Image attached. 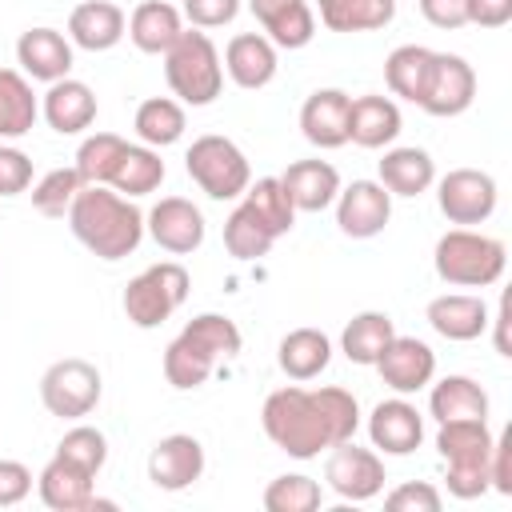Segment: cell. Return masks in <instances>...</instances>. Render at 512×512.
<instances>
[{
    "instance_id": "obj_1",
    "label": "cell",
    "mask_w": 512,
    "mask_h": 512,
    "mask_svg": "<svg viewBox=\"0 0 512 512\" xmlns=\"http://www.w3.org/2000/svg\"><path fill=\"white\" fill-rule=\"evenodd\" d=\"M260 424L276 448L296 460H312L324 448L352 440L360 428V404L344 388H276L264 400Z\"/></svg>"
},
{
    "instance_id": "obj_2",
    "label": "cell",
    "mask_w": 512,
    "mask_h": 512,
    "mask_svg": "<svg viewBox=\"0 0 512 512\" xmlns=\"http://www.w3.org/2000/svg\"><path fill=\"white\" fill-rule=\"evenodd\" d=\"M68 224H72L76 240L100 260H124L144 240L140 208L128 196L108 192L104 184H84L76 192V200L68 208Z\"/></svg>"
},
{
    "instance_id": "obj_3",
    "label": "cell",
    "mask_w": 512,
    "mask_h": 512,
    "mask_svg": "<svg viewBox=\"0 0 512 512\" xmlns=\"http://www.w3.org/2000/svg\"><path fill=\"white\" fill-rule=\"evenodd\" d=\"M240 344H244V336H240L236 320H228L220 312H204V316L188 320L184 332L164 348V376L172 388L192 392L212 376V368L220 360H232L240 352Z\"/></svg>"
},
{
    "instance_id": "obj_4",
    "label": "cell",
    "mask_w": 512,
    "mask_h": 512,
    "mask_svg": "<svg viewBox=\"0 0 512 512\" xmlns=\"http://www.w3.org/2000/svg\"><path fill=\"white\" fill-rule=\"evenodd\" d=\"M436 452L448 464L444 484H448L452 496L476 500L492 488V476H488V456H492L488 420H448V424H440Z\"/></svg>"
},
{
    "instance_id": "obj_5",
    "label": "cell",
    "mask_w": 512,
    "mask_h": 512,
    "mask_svg": "<svg viewBox=\"0 0 512 512\" xmlns=\"http://www.w3.org/2000/svg\"><path fill=\"white\" fill-rule=\"evenodd\" d=\"M164 80L172 96H180V104H192V108L212 104L220 96L224 68H220V52L208 40V32L184 28L176 36V44L164 52Z\"/></svg>"
},
{
    "instance_id": "obj_6",
    "label": "cell",
    "mask_w": 512,
    "mask_h": 512,
    "mask_svg": "<svg viewBox=\"0 0 512 512\" xmlns=\"http://www.w3.org/2000/svg\"><path fill=\"white\" fill-rule=\"evenodd\" d=\"M432 264H436V276L444 284H460V288H488L504 276V264H508V252L496 236H484V232H472V228H452L436 240V252H432Z\"/></svg>"
},
{
    "instance_id": "obj_7",
    "label": "cell",
    "mask_w": 512,
    "mask_h": 512,
    "mask_svg": "<svg viewBox=\"0 0 512 512\" xmlns=\"http://www.w3.org/2000/svg\"><path fill=\"white\" fill-rule=\"evenodd\" d=\"M184 168L200 184V192H208L212 200H236L252 184L248 156L228 136H216V132L192 140V148L184 156Z\"/></svg>"
},
{
    "instance_id": "obj_8",
    "label": "cell",
    "mask_w": 512,
    "mask_h": 512,
    "mask_svg": "<svg viewBox=\"0 0 512 512\" xmlns=\"http://www.w3.org/2000/svg\"><path fill=\"white\" fill-rule=\"evenodd\" d=\"M188 300V272L176 260H160L144 268L124 288V312L136 328H160Z\"/></svg>"
},
{
    "instance_id": "obj_9",
    "label": "cell",
    "mask_w": 512,
    "mask_h": 512,
    "mask_svg": "<svg viewBox=\"0 0 512 512\" xmlns=\"http://www.w3.org/2000/svg\"><path fill=\"white\" fill-rule=\"evenodd\" d=\"M100 372L96 364L80 360V356H68V360H56L44 376H40V400L52 416L60 420H80L88 416L96 404H100Z\"/></svg>"
},
{
    "instance_id": "obj_10",
    "label": "cell",
    "mask_w": 512,
    "mask_h": 512,
    "mask_svg": "<svg viewBox=\"0 0 512 512\" xmlns=\"http://www.w3.org/2000/svg\"><path fill=\"white\" fill-rule=\"evenodd\" d=\"M324 480L340 500H372L384 488V460L372 448H360L356 440H340L328 448V464H324Z\"/></svg>"
},
{
    "instance_id": "obj_11",
    "label": "cell",
    "mask_w": 512,
    "mask_h": 512,
    "mask_svg": "<svg viewBox=\"0 0 512 512\" xmlns=\"http://www.w3.org/2000/svg\"><path fill=\"white\" fill-rule=\"evenodd\" d=\"M476 96V72L456 52H432L428 80L420 92V108L428 116H460Z\"/></svg>"
},
{
    "instance_id": "obj_12",
    "label": "cell",
    "mask_w": 512,
    "mask_h": 512,
    "mask_svg": "<svg viewBox=\"0 0 512 512\" xmlns=\"http://www.w3.org/2000/svg\"><path fill=\"white\" fill-rule=\"evenodd\" d=\"M496 180L480 168H452L436 184V204L452 224H484L496 212Z\"/></svg>"
},
{
    "instance_id": "obj_13",
    "label": "cell",
    "mask_w": 512,
    "mask_h": 512,
    "mask_svg": "<svg viewBox=\"0 0 512 512\" xmlns=\"http://www.w3.org/2000/svg\"><path fill=\"white\" fill-rule=\"evenodd\" d=\"M392 220V192L380 180H352L336 192V224L352 240H372Z\"/></svg>"
},
{
    "instance_id": "obj_14",
    "label": "cell",
    "mask_w": 512,
    "mask_h": 512,
    "mask_svg": "<svg viewBox=\"0 0 512 512\" xmlns=\"http://www.w3.org/2000/svg\"><path fill=\"white\" fill-rule=\"evenodd\" d=\"M144 228H148V236H152L164 252H172V256H188V252H196V248L204 244V216H200V208H196L192 200H184V196H164V200L144 216Z\"/></svg>"
},
{
    "instance_id": "obj_15",
    "label": "cell",
    "mask_w": 512,
    "mask_h": 512,
    "mask_svg": "<svg viewBox=\"0 0 512 512\" xmlns=\"http://www.w3.org/2000/svg\"><path fill=\"white\" fill-rule=\"evenodd\" d=\"M204 472V444L188 432H172L164 440H156V448L148 452V480L164 492H180L192 488Z\"/></svg>"
},
{
    "instance_id": "obj_16",
    "label": "cell",
    "mask_w": 512,
    "mask_h": 512,
    "mask_svg": "<svg viewBox=\"0 0 512 512\" xmlns=\"http://www.w3.org/2000/svg\"><path fill=\"white\" fill-rule=\"evenodd\" d=\"M376 372H380V380L392 392L408 396V392H420L424 384H432V376H436V352L424 340H416V336H392L388 348L376 360Z\"/></svg>"
},
{
    "instance_id": "obj_17",
    "label": "cell",
    "mask_w": 512,
    "mask_h": 512,
    "mask_svg": "<svg viewBox=\"0 0 512 512\" xmlns=\"http://www.w3.org/2000/svg\"><path fill=\"white\" fill-rule=\"evenodd\" d=\"M368 436L388 456H408L424 440V416L408 400H380L368 416Z\"/></svg>"
},
{
    "instance_id": "obj_18",
    "label": "cell",
    "mask_w": 512,
    "mask_h": 512,
    "mask_svg": "<svg viewBox=\"0 0 512 512\" xmlns=\"http://www.w3.org/2000/svg\"><path fill=\"white\" fill-rule=\"evenodd\" d=\"M348 104L352 96L340 88H316L300 108L304 140L316 148H340L348 144Z\"/></svg>"
},
{
    "instance_id": "obj_19",
    "label": "cell",
    "mask_w": 512,
    "mask_h": 512,
    "mask_svg": "<svg viewBox=\"0 0 512 512\" xmlns=\"http://www.w3.org/2000/svg\"><path fill=\"white\" fill-rule=\"evenodd\" d=\"M40 112H44V120H48L52 132L76 136V132H84L96 120V92L84 80H72V76L52 80L48 92H44Z\"/></svg>"
},
{
    "instance_id": "obj_20",
    "label": "cell",
    "mask_w": 512,
    "mask_h": 512,
    "mask_svg": "<svg viewBox=\"0 0 512 512\" xmlns=\"http://www.w3.org/2000/svg\"><path fill=\"white\" fill-rule=\"evenodd\" d=\"M16 60L32 80H64L72 72V44L56 28H28L16 40Z\"/></svg>"
},
{
    "instance_id": "obj_21",
    "label": "cell",
    "mask_w": 512,
    "mask_h": 512,
    "mask_svg": "<svg viewBox=\"0 0 512 512\" xmlns=\"http://www.w3.org/2000/svg\"><path fill=\"white\" fill-rule=\"evenodd\" d=\"M36 488H40V500L52 508V512H84L96 504V492H92V472L68 464L64 456H52L44 464V472L36 476Z\"/></svg>"
},
{
    "instance_id": "obj_22",
    "label": "cell",
    "mask_w": 512,
    "mask_h": 512,
    "mask_svg": "<svg viewBox=\"0 0 512 512\" xmlns=\"http://www.w3.org/2000/svg\"><path fill=\"white\" fill-rule=\"evenodd\" d=\"M248 4L276 48H304L316 36V16L308 0H248Z\"/></svg>"
},
{
    "instance_id": "obj_23",
    "label": "cell",
    "mask_w": 512,
    "mask_h": 512,
    "mask_svg": "<svg viewBox=\"0 0 512 512\" xmlns=\"http://www.w3.org/2000/svg\"><path fill=\"white\" fill-rule=\"evenodd\" d=\"M296 212H324L340 192V172L328 160H296L280 176Z\"/></svg>"
},
{
    "instance_id": "obj_24",
    "label": "cell",
    "mask_w": 512,
    "mask_h": 512,
    "mask_svg": "<svg viewBox=\"0 0 512 512\" xmlns=\"http://www.w3.org/2000/svg\"><path fill=\"white\" fill-rule=\"evenodd\" d=\"M428 324L444 336V340H476L488 332V308L480 296H468V292H444L428 304Z\"/></svg>"
},
{
    "instance_id": "obj_25",
    "label": "cell",
    "mask_w": 512,
    "mask_h": 512,
    "mask_svg": "<svg viewBox=\"0 0 512 512\" xmlns=\"http://www.w3.org/2000/svg\"><path fill=\"white\" fill-rule=\"evenodd\" d=\"M224 68L240 88H264L276 76V44L260 32H240L224 48Z\"/></svg>"
},
{
    "instance_id": "obj_26",
    "label": "cell",
    "mask_w": 512,
    "mask_h": 512,
    "mask_svg": "<svg viewBox=\"0 0 512 512\" xmlns=\"http://www.w3.org/2000/svg\"><path fill=\"white\" fill-rule=\"evenodd\" d=\"M68 36L88 52H108L124 36V12L112 0H84L68 16Z\"/></svg>"
},
{
    "instance_id": "obj_27",
    "label": "cell",
    "mask_w": 512,
    "mask_h": 512,
    "mask_svg": "<svg viewBox=\"0 0 512 512\" xmlns=\"http://www.w3.org/2000/svg\"><path fill=\"white\" fill-rule=\"evenodd\" d=\"M400 136V108L388 96H356L348 104V140L360 148H384Z\"/></svg>"
},
{
    "instance_id": "obj_28",
    "label": "cell",
    "mask_w": 512,
    "mask_h": 512,
    "mask_svg": "<svg viewBox=\"0 0 512 512\" xmlns=\"http://www.w3.org/2000/svg\"><path fill=\"white\" fill-rule=\"evenodd\" d=\"M276 360H280V372L288 380H312L328 368L332 360V340L320 332V328H292L280 348H276Z\"/></svg>"
},
{
    "instance_id": "obj_29",
    "label": "cell",
    "mask_w": 512,
    "mask_h": 512,
    "mask_svg": "<svg viewBox=\"0 0 512 512\" xmlns=\"http://www.w3.org/2000/svg\"><path fill=\"white\" fill-rule=\"evenodd\" d=\"M428 412L436 416V424H448V420H488V392L472 376H444L440 384H432Z\"/></svg>"
},
{
    "instance_id": "obj_30",
    "label": "cell",
    "mask_w": 512,
    "mask_h": 512,
    "mask_svg": "<svg viewBox=\"0 0 512 512\" xmlns=\"http://www.w3.org/2000/svg\"><path fill=\"white\" fill-rule=\"evenodd\" d=\"M180 32H184L180 12H176L172 4H164V0H144V4L132 12V20H128V36H132V44H136L140 52H148V56L168 52V48L176 44Z\"/></svg>"
},
{
    "instance_id": "obj_31",
    "label": "cell",
    "mask_w": 512,
    "mask_h": 512,
    "mask_svg": "<svg viewBox=\"0 0 512 512\" xmlns=\"http://www.w3.org/2000/svg\"><path fill=\"white\" fill-rule=\"evenodd\" d=\"M436 180V164L424 148H392L380 160V184L392 196H420Z\"/></svg>"
},
{
    "instance_id": "obj_32",
    "label": "cell",
    "mask_w": 512,
    "mask_h": 512,
    "mask_svg": "<svg viewBox=\"0 0 512 512\" xmlns=\"http://www.w3.org/2000/svg\"><path fill=\"white\" fill-rule=\"evenodd\" d=\"M392 16L396 0H320V24L328 32H376Z\"/></svg>"
},
{
    "instance_id": "obj_33",
    "label": "cell",
    "mask_w": 512,
    "mask_h": 512,
    "mask_svg": "<svg viewBox=\"0 0 512 512\" xmlns=\"http://www.w3.org/2000/svg\"><path fill=\"white\" fill-rule=\"evenodd\" d=\"M392 336H396V328H392V316L388 312H356L344 324L340 348H344V356L352 364H376Z\"/></svg>"
},
{
    "instance_id": "obj_34",
    "label": "cell",
    "mask_w": 512,
    "mask_h": 512,
    "mask_svg": "<svg viewBox=\"0 0 512 512\" xmlns=\"http://www.w3.org/2000/svg\"><path fill=\"white\" fill-rule=\"evenodd\" d=\"M36 116H40V104L32 96V84L20 72L0 68V140H16L32 132Z\"/></svg>"
},
{
    "instance_id": "obj_35",
    "label": "cell",
    "mask_w": 512,
    "mask_h": 512,
    "mask_svg": "<svg viewBox=\"0 0 512 512\" xmlns=\"http://www.w3.org/2000/svg\"><path fill=\"white\" fill-rule=\"evenodd\" d=\"M428 64H432V48L424 44H400L388 52L384 60V80L392 88V96H404L412 104H420L424 80H428Z\"/></svg>"
},
{
    "instance_id": "obj_36",
    "label": "cell",
    "mask_w": 512,
    "mask_h": 512,
    "mask_svg": "<svg viewBox=\"0 0 512 512\" xmlns=\"http://www.w3.org/2000/svg\"><path fill=\"white\" fill-rule=\"evenodd\" d=\"M160 180H164V160H160V152H152L148 144H128L108 184H112L116 192H124V196H148V192L160 188Z\"/></svg>"
},
{
    "instance_id": "obj_37",
    "label": "cell",
    "mask_w": 512,
    "mask_h": 512,
    "mask_svg": "<svg viewBox=\"0 0 512 512\" xmlns=\"http://www.w3.org/2000/svg\"><path fill=\"white\" fill-rule=\"evenodd\" d=\"M244 204L252 208V216H256L276 240H280L284 232H292V224H296V208H292V200H288L280 176H260L256 184H248V188H244Z\"/></svg>"
},
{
    "instance_id": "obj_38",
    "label": "cell",
    "mask_w": 512,
    "mask_h": 512,
    "mask_svg": "<svg viewBox=\"0 0 512 512\" xmlns=\"http://www.w3.org/2000/svg\"><path fill=\"white\" fill-rule=\"evenodd\" d=\"M136 136L148 144V148H168L184 136V108L180 100L172 96H152L136 108Z\"/></svg>"
},
{
    "instance_id": "obj_39",
    "label": "cell",
    "mask_w": 512,
    "mask_h": 512,
    "mask_svg": "<svg viewBox=\"0 0 512 512\" xmlns=\"http://www.w3.org/2000/svg\"><path fill=\"white\" fill-rule=\"evenodd\" d=\"M276 244V236L252 216V208L240 200L232 208V216L224 220V248L236 256V260H260L268 256V248Z\"/></svg>"
},
{
    "instance_id": "obj_40",
    "label": "cell",
    "mask_w": 512,
    "mask_h": 512,
    "mask_svg": "<svg viewBox=\"0 0 512 512\" xmlns=\"http://www.w3.org/2000/svg\"><path fill=\"white\" fill-rule=\"evenodd\" d=\"M124 148H128V140H120L116 132H96L76 148V164L72 168L80 172L84 184H108L116 164H120V156H124Z\"/></svg>"
},
{
    "instance_id": "obj_41",
    "label": "cell",
    "mask_w": 512,
    "mask_h": 512,
    "mask_svg": "<svg viewBox=\"0 0 512 512\" xmlns=\"http://www.w3.org/2000/svg\"><path fill=\"white\" fill-rule=\"evenodd\" d=\"M324 500L320 484L312 476H300V472H288V476H276L268 488H264V508L268 512H316Z\"/></svg>"
},
{
    "instance_id": "obj_42",
    "label": "cell",
    "mask_w": 512,
    "mask_h": 512,
    "mask_svg": "<svg viewBox=\"0 0 512 512\" xmlns=\"http://www.w3.org/2000/svg\"><path fill=\"white\" fill-rule=\"evenodd\" d=\"M80 188H84V180H80L76 168H52V172H44V176L36 180V188H32V208H36L40 216H68V208H72V200H76Z\"/></svg>"
},
{
    "instance_id": "obj_43",
    "label": "cell",
    "mask_w": 512,
    "mask_h": 512,
    "mask_svg": "<svg viewBox=\"0 0 512 512\" xmlns=\"http://www.w3.org/2000/svg\"><path fill=\"white\" fill-rule=\"evenodd\" d=\"M56 456H64L68 464H76V468H84V472L96 476V472L104 468V460H108V440H104L100 428H92V424H76V428H68V432L60 436Z\"/></svg>"
},
{
    "instance_id": "obj_44",
    "label": "cell",
    "mask_w": 512,
    "mask_h": 512,
    "mask_svg": "<svg viewBox=\"0 0 512 512\" xmlns=\"http://www.w3.org/2000/svg\"><path fill=\"white\" fill-rule=\"evenodd\" d=\"M392 512H440V492L428 480H408L384 496Z\"/></svg>"
},
{
    "instance_id": "obj_45",
    "label": "cell",
    "mask_w": 512,
    "mask_h": 512,
    "mask_svg": "<svg viewBox=\"0 0 512 512\" xmlns=\"http://www.w3.org/2000/svg\"><path fill=\"white\" fill-rule=\"evenodd\" d=\"M32 184V160L20 148L0 144V196H20Z\"/></svg>"
},
{
    "instance_id": "obj_46",
    "label": "cell",
    "mask_w": 512,
    "mask_h": 512,
    "mask_svg": "<svg viewBox=\"0 0 512 512\" xmlns=\"http://www.w3.org/2000/svg\"><path fill=\"white\" fill-rule=\"evenodd\" d=\"M240 0H184V16L196 28H220L228 20H236Z\"/></svg>"
},
{
    "instance_id": "obj_47",
    "label": "cell",
    "mask_w": 512,
    "mask_h": 512,
    "mask_svg": "<svg viewBox=\"0 0 512 512\" xmlns=\"http://www.w3.org/2000/svg\"><path fill=\"white\" fill-rule=\"evenodd\" d=\"M32 492V472L20 460H0V508L20 504Z\"/></svg>"
},
{
    "instance_id": "obj_48",
    "label": "cell",
    "mask_w": 512,
    "mask_h": 512,
    "mask_svg": "<svg viewBox=\"0 0 512 512\" xmlns=\"http://www.w3.org/2000/svg\"><path fill=\"white\" fill-rule=\"evenodd\" d=\"M488 476H492V488H496L500 496H512V432H504L500 440H492Z\"/></svg>"
},
{
    "instance_id": "obj_49",
    "label": "cell",
    "mask_w": 512,
    "mask_h": 512,
    "mask_svg": "<svg viewBox=\"0 0 512 512\" xmlns=\"http://www.w3.org/2000/svg\"><path fill=\"white\" fill-rule=\"evenodd\" d=\"M420 12L432 28H460L468 24V0H420Z\"/></svg>"
},
{
    "instance_id": "obj_50",
    "label": "cell",
    "mask_w": 512,
    "mask_h": 512,
    "mask_svg": "<svg viewBox=\"0 0 512 512\" xmlns=\"http://www.w3.org/2000/svg\"><path fill=\"white\" fill-rule=\"evenodd\" d=\"M512 20V0H468V24L504 28Z\"/></svg>"
},
{
    "instance_id": "obj_51",
    "label": "cell",
    "mask_w": 512,
    "mask_h": 512,
    "mask_svg": "<svg viewBox=\"0 0 512 512\" xmlns=\"http://www.w3.org/2000/svg\"><path fill=\"white\" fill-rule=\"evenodd\" d=\"M504 324H508V304H500V312H496V352H500V356H512L508 336H504Z\"/></svg>"
}]
</instances>
